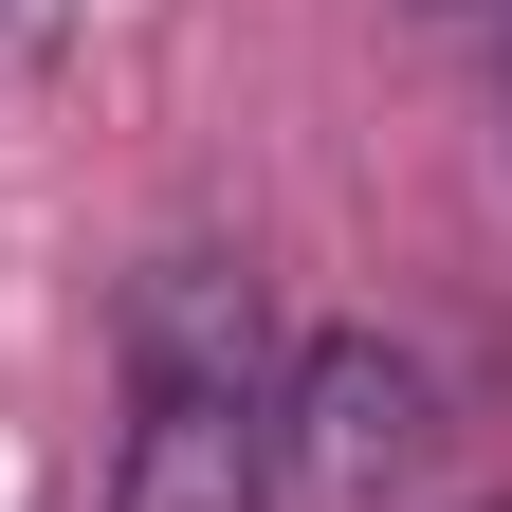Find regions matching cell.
Here are the masks:
<instances>
[{
    "label": "cell",
    "instance_id": "3957f363",
    "mask_svg": "<svg viewBox=\"0 0 512 512\" xmlns=\"http://www.w3.org/2000/svg\"><path fill=\"white\" fill-rule=\"evenodd\" d=\"M55 19H74V0H0V55H37V37H55Z\"/></svg>",
    "mask_w": 512,
    "mask_h": 512
},
{
    "label": "cell",
    "instance_id": "277c9868",
    "mask_svg": "<svg viewBox=\"0 0 512 512\" xmlns=\"http://www.w3.org/2000/svg\"><path fill=\"white\" fill-rule=\"evenodd\" d=\"M421 19H476V0H421Z\"/></svg>",
    "mask_w": 512,
    "mask_h": 512
},
{
    "label": "cell",
    "instance_id": "6da1fadb",
    "mask_svg": "<svg viewBox=\"0 0 512 512\" xmlns=\"http://www.w3.org/2000/svg\"><path fill=\"white\" fill-rule=\"evenodd\" d=\"M110 512H275V311L220 256H165L128 311V458Z\"/></svg>",
    "mask_w": 512,
    "mask_h": 512
},
{
    "label": "cell",
    "instance_id": "7a4b0ae2",
    "mask_svg": "<svg viewBox=\"0 0 512 512\" xmlns=\"http://www.w3.org/2000/svg\"><path fill=\"white\" fill-rule=\"evenodd\" d=\"M421 458H439V384L384 348V330H311L275 366V494L366 512V494H403Z\"/></svg>",
    "mask_w": 512,
    "mask_h": 512
}]
</instances>
